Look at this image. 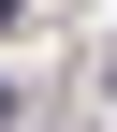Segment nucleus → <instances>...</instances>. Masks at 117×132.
I'll list each match as a JSON object with an SVG mask.
<instances>
[{
    "instance_id": "obj_1",
    "label": "nucleus",
    "mask_w": 117,
    "mask_h": 132,
    "mask_svg": "<svg viewBox=\"0 0 117 132\" xmlns=\"http://www.w3.org/2000/svg\"><path fill=\"white\" fill-rule=\"evenodd\" d=\"M15 15H29V0H0V44H15Z\"/></svg>"
}]
</instances>
